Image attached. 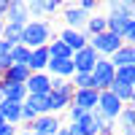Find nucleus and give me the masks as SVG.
<instances>
[{"instance_id": "f257e3e1", "label": "nucleus", "mask_w": 135, "mask_h": 135, "mask_svg": "<svg viewBox=\"0 0 135 135\" xmlns=\"http://www.w3.org/2000/svg\"><path fill=\"white\" fill-rule=\"evenodd\" d=\"M54 38V25L51 19H30L22 27V46L27 49H41Z\"/></svg>"}, {"instance_id": "f03ea898", "label": "nucleus", "mask_w": 135, "mask_h": 135, "mask_svg": "<svg viewBox=\"0 0 135 135\" xmlns=\"http://www.w3.org/2000/svg\"><path fill=\"white\" fill-rule=\"evenodd\" d=\"M89 76H92V84H95L97 92H105V89L114 84V65L108 60H103V57H97V62H95Z\"/></svg>"}, {"instance_id": "7ed1b4c3", "label": "nucleus", "mask_w": 135, "mask_h": 135, "mask_svg": "<svg viewBox=\"0 0 135 135\" xmlns=\"http://www.w3.org/2000/svg\"><path fill=\"white\" fill-rule=\"evenodd\" d=\"M89 46H92L95 51H97V57H103V60H108L111 54H114L119 46H122V38H116V35H111V32H100V35H95V38H89Z\"/></svg>"}, {"instance_id": "20e7f679", "label": "nucleus", "mask_w": 135, "mask_h": 135, "mask_svg": "<svg viewBox=\"0 0 135 135\" xmlns=\"http://www.w3.org/2000/svg\"><path fill=\"white\" fill-rule=\"evenodd\" d=\"M124 108V103H122V100H116L114 95L108 92H100L97 95V114L103 116V119H108V122H116V116H119V111Z\"/></svg>"}, {"instance_id": "39448f33", "label": "nucleus", "mask_w": 135, "mask_h": 135, "mask_svg": "<svg viewBox=\"0 0 135 135\" xmlns=\"http://www.w3.org/2000/svg\"><path fill=\"white\" fill-rule=\"evenodd\" d=\"M3 22L22 30V27L30 22V8H27V3H25V0H14V3H8V11H6Z\"/></svg>"}, {"instance_id": "423d86ee", "label": "nucleus", "mask_w": 135, "mask_h": 135, "mask_svg": "<svg viewBox=\"0 0 135 135\" xmlns=\"http://www.w3.org/2000/svg\"><path fill=\"white\" fill-rule=\"evenodd\" d=\"M70 62H73V68H76V73H92V68H95V62H97V51L86 43L81 51H76L73 57H70Z\"/></svg>"}, {"instance_id": "0eeeda50", "label": "nucleus", "mask_w": 135, "mask_h": 135, "mask_svg": "<svg viewBox=\"0 0 135 135\" xmlns=\"http://www.w3.org/2000/svg\"><path fill=\"white\" fill-rule=\"evenodd\" d=\"M62 127V119L60 116H54V114H43V116H38L32 124L27 127L30 132H35V135H54Z\"/></svg>"}, {"instance_id": "6e6552de", "label": "nucleus", "mask_w": 135, "mask_h": 135, "mask_svg": "<svg viewBox=\"0 0 135 135\" xmlns=\"http://www.w3.org/2000/svg\"><path fill=\"white\" fill-rule=\"evenodd\" d=\"M25 89H27V95L46 97V95L51 92V78H49V73H30V78H27Z\"/></svg>"}, {"instance_id": "1a4fd4ad", "label": "nucleus", "mask_w": 135, "mask_h": 135, "mask_svg": "<svg viewBox=\"0 0 135 135\" xmlns=\"http://www.w3.org/2000/svg\"><path fill=\"white\" fill-rule=\"evenodd\" d=\"M60 11H62V22H65V27H68V30H84L89 14H84L78 6H62Z\"/></svg>"}, {"instance_id": "9d476101", "label": "nucleus", "mask_w": 135, "mask_h": 135, "mask_svg": "<svg viewBox=\"0 0 135 135\" xmlns=\"http://www.w3.org/2000/svg\"><path fill=\"white\" fill-rule=\"evenodd\" d=\"M97 95H100L97 89H76L70 103H73L76 108H81L84 114H89V111H95V108H97Z\"/></svg>"}, {"instance_id": "9b49d317", "label": "nucleus", "mask_w": 135, "mask_h": 135, "mask_svg": "<svg viewBox=\"0 0 135 135\" xmlns=\"http://www.w3.org/2000/svg\"><path fill=\"white\" fill-rule=\"evenodd\" d=\"M57 41H62L65 46L70 49V54H76V51H81V49L86 46V43H89V38L84 35L81 30H68V27H65V30L60 32V35H57Z\"/></svg>"}, {"instance_id": "f8f14e48", "label": "nucleus", "mask_w": 135, "mask_h": 135, "mask_svg": "<svg viewBox=\"0 0 135 135\" xmlns=\"http://www.w3.org/2000/svg\"><path fill=\"white\" fill-rule=\"evenodd\" d=\"M46 73H49V78H62V81H70L73 73H76V68H73L70 60H49Z\"/></svg>"}, {"instance_id": "ddd939ff", "label": "nucleus", "mask_w": 135, "mask_h": 135, "mask_svg": "<svg viewBox=\"0 0 135 135\" xmlns=\"http://www.w3.org/2000/svg\"><path fill=\"white\" fill-rule=\"evenodd\" d=\"M108 62L114 65V70H116V68H132V65H135V46L122 43V46L108 57Z\"/></svg>"}, {"instance_id": "4468645a", "label": "nucleus", "mask_w": 135, "mask_h": 135, "mask_svg": "<svg viewBox=\"0 0 135 135\" xmlns=\"http://www.w3.org/2000/svg\"><path fill=\"white\" fill-rule=\"evenodd\" d=\"M27 8H30V16L49 19V16H54V14H57L62 6L57 3V0H32V3H27Z\"/></svg>"}, {"instance_id": "2eb2a0df", "label": "nucleus", "mask_w": 135, "mask_h": 135, "mask_svg": "<svg viewBox=\"0 0 135 135\" xmlns=\"http://www.w3.org/2000/svg\"><path fill=\"white\" fill-rule=\"evenodd\" d=\"M27 89L25 84H8L0 78V100H8V103H25Z\"/></svg>"}, {"instance_id": "dca6fc26", "label": "nucleus", "mask_w": 135, "mask_h": 135, "mask_svg": "<svg viewBox=\"0 0 135 135\" xmlns=\"http://www.w3.org/2000/svg\"><path fill=\"white\" fill-rule=\"evenodd\" d=\"M46 65H49V49L46 46L30 49V60H27L30 73H46Z\"/></svg>"}, {"instance_id": "f3484780", "label": "nucleus", "mask_w": 135, "mask_h": 135, "mask_svg": "<svg viewBox=\"0 0 135 135\" xmlns=\"http://www.w3.org/2000/svg\"><path fill=\"white\" fill-rule=\"evenodd\" d=\"M0 116H3L6 124H22V103H8V100H0Z\"/></svg>"}, {"instance_id": "a211bd4d", "label": "nucleus", "mask_w": 135, "mask_h": 135, "mask_svg": "<svg viewBox=\"0 0 135 135\" xmlns=\"http://www.w3.org/2000/svg\"><path fill=\"white\" fill-rule=\"evenodd\" d=\"M0 78H3V81H8V84H27V78H30V68H27V65H11Z\"/></svg>"}, {"instance_id": "6ab92c4d", "label": "nucleus", "mask_w": 135, "mask_h": 135, "mask_svg": "<svg viewBox=\"0 0 135 135\" xmlns=\"http://www.w3.org/2000/svg\"><path fill=\"white\" fill-rule=\"evenodd\" d=\"M84 35L86 38H95V35H100V32H108L105 30V16H100V14H92L86 19V25H84Z\"/></svg>"}, {"instance_id": "aec40b11", "label": "nucleus", "mask_w": 135, "mask_h": 135, "mask_svg": "<svg viewBox=\"0 0 135 135\" xmlns=\"http://www.w3.org/2000/svg\"><path fill=\"white\" fill-rule=\"evenodd\" d=\"M114 124L119 127V132H122V130H132V127H135V108H132V103H127L124 108L119 111V116H116Z\"/></svg>"}, {"instance_id": "412c9836", "label": "nucleus", "mask_w": 135, "mask_h": 135, "mask_svg": "<svg viewBox=\"0 0 135 135\" xmlns=\"http://www.w3.org/2000/svg\"><path fill=\"white\" fill-rule=\"evenodd\" d=\"M108 92L127 105V103H132V97H135V86H124V84H116V81H114V84L108 86Z\"/></svg>"}, {"instance_id": "4be33fe9", "label": "nucleus", "mask_w": 135, "mask_h": 135, "mask_svg": "<svg viewBox=\"0 0 135 135\" xmlns=\"http://www.w3.org/2000/svg\"><path fill=\"white\" fill-rule=\"evenodd\" d=\"M8 60H11V65H27L30 49L22 46V43H16V46H11V51H8Z\"/></svg>"}, {"instance_id": "5701e85b", "label": "nucleus", "mask_w": 135, "mask_h": 135, "mask_svg": "<svg viewBox=\"0 0 135 135\" xmlns=\"http://www.w3.org/2000/svg\"><path fill=\"white\" fill-rule=\"evenodd\" d=\"M114 81L124 84V86H135V65L132 68H116L114 70Z\"/></svg>"}, {"instance_id": "b1692460", "label": "nucleus", "mask_w": 135, "mask_h": 135, "mask_svg": "<svg viewBox=\"0 0 135 135\" xmlns=\"http://www.w3.org/2000/svg\"><path fill=\"white\" fill-rule=\"evenodd\" d=\"M25 105H27V108H32L38 116L49 114V103H46V97H38V95H27V97H25Z\"/></svg>"}, {"instance_id": "393cba45", "label": "nucleus", "mask_w": 135, "mask_h": 135, "mask_svg": "<svg viewBox=\"0 0 135 135\" xmlns=\"http://www.w3.org/2000/svg\"><path fill=\"white\" fill-rule=\"evenodd\" d=\"M0 41H6V43H11V46H16V43H22V30L14 27V25H6L3 32H0Z\"/></svg>"}, {"instance_id": "a878e982", "label": "nucleus", "mask_w": 135, "mask_h": 135, "mask_svg": "<svg viewBox=\"0 0 135 135\" xmlns=\"http://www.w3.org/2000/svg\"><path fill=\"white\" fill-rule=\"evenodd\" d=\"M70 84H73V89H95L92 76H89V73H73Z\"/></svg>"}, {"instance_id": "bb28decb", "label": "nucleus", "mask_w": 135, "mask_h": 135, "mask_svg": "<svg viewBox=\"0 0 135 135\" xmlns=\"http://www.w3.org/2000/svg\"><path fill=\"white\" fill-rule=\"evenodd\" d=\"M35 119H38V114H35L32 108H27L25 103H22V124H25V127H30V124H32Z\"/></svg>"}, {"instance_id": "cd10ccee", "label": "nucleus", "mask_w": 135, "mask_h": 135, "mask_svg": "<svg viewBox=\"0 0 135 135\" xmlns=\"http://www.w3.org/2000/svg\"><path fill=\"white\" fill-rule=\"evenodd\" d=\"M65 114H68V124H76V122H78V119L84 116V111H81V108H76V105L70 103V108H68Z\"/></svg>"}, {"instance_id": "c85d7f7f", "label": "nucleus", "mask_w": 135, "mask_h": 135, "mask_svg": "<svg viewBox=\"0 0 135 135\" xmlns=\"http://www.w3.org/2000/svg\"><path fill=\"white\" fill-rule=\"evenodd\" d=\"M97 135H116V124H114V122H108V119H103V122H100Z\"/></svg>"}, {"instance_id": "c756f323", "label": "nucleus", "mask_w": 135, "mask_h": 135, "mask_svg": "<svg viewBox=\"0 0 135 135\" xmlns=\"http://www.w3.org/2000/svg\"><path fill=\"white\" fill-rule=\"evenodd\" d=\"M78 8L84 11V14H97V0H81V3H78Z\"/></svg>"}, {"instance_id": "7c9ffc66", "label": "nucleus", "mask_w": 135, "mask_h": 135, "mask_svg": "<svg viewBox=\"0 0 135 135\" xmlns=\"http://www.w3.org/2000/svg\"><path fill=\"white\" fill-rule=\"evenodd\" d=\"M0 135H16V127L14 124H3L0 127Z\"/></svg>"}, {"instance_id": "2f4dec72", "label": "nucleus", "mask_w": 135, "mask_h": 135, "mask_svg": "<svg viewBox=\"0 0 135 135\" xmlns=\"http://www.w3.org/2000/svg\"><path fill=\"white\" fill-rule=\"evenodd\" d=\"M54 135H70V130H68V124H62L57 132H54Z\"/></svg>"}, {"instance_id": "473e14b6", "label": "nucleus", "mask_w": 135, "mask_h": 135, "mask_svg": "<svg viewBox=\"0 0 135 135\" xmlns=\"http://www.w3.org/2000/svg\"><path fill=\"white\" fill-rule=\"evenodd\" d=\"M6 11H8V3H6V0H0V16H6Z\"/></svg>"}, {"instance_id": "72a5a7b5", "label": "nucleus", "mask_w": 135, "mask_h": 135, "mask_svg": "<svg viewBox=\"0 0 135 135\" xmlns=\"http://www.w3.org/2000/svg\"><path fill=\"white\" fill-rule=\"evenodd\" d=\"M3 27H6V22H3V16H0V32H3Z\"/></svg>"}, {"instance_id": "f704fd0d", "label": "nucleus", "mask_w": 135, "mask_h": 135, "mask_svg": "<svg viewBox=\"0 0 135 135\" xmlns=\"http://www.w3.org/2000/svg\"><path fill=\"white\" fill-rule=\"evenodd\" d=\"M3 124H6V122H3V116H0V127H3Z\"/></svg>"}]
</instances>
